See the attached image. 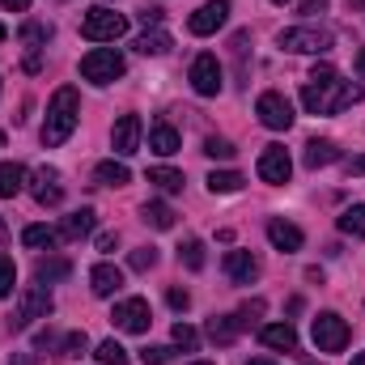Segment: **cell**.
Returning <instances> with one entry per match:
<instances>
[{
	"mask_svg": "<svg viewBox=\"0 0 365 365\" xmlns=\"http://www.w3.org/2000/svg\"><path fill=\"white\" fill-rule=\"evenodd\" d=\"M77 119H81V98L73 86H60V90L51 93V102H47V119H43V145L47 149H60L68 136H73V128H77Z\"/></svg>",
	"mask_w": 365,
	"mask_h": 365,
	"instance_id": "7a4b0ae2",
	"label": "cell"
},
{
	"mask_svg": "<svg viewBox=\"0 0 365 365\" xmlns=\"http://www.w3.org/2000/svg\"><path fill=\"white\" fill-rule=\"evenodd\" d=\"M0 4H4L9 13H26V9H30V0H0Z\"/></svg>",
	"mask_w": 365,
	"mask_h": 365,
	"instance_id": "c3c4849f",
	"label": "cell"
},
{
	"mask_svg": "<svg viewBox=\"0 0 365 365\" xmlns=\"http://www.w3.org/2000/svg\"><path fill=\"white\" fill-rule=\"evenodd\" d=\"M93 357H98V361H102V365H128V349H123L119 340H102Z\"/></svg>",
	"mask_w": 365,
	"mask_h": 365,
	"instance_id": "836d02e7",
	"label": "cell"
},
{
	"mask_svg": "<svg viewBox=\"0 0 365 365\" xmlns=\"http://www.w3.org/2000/svg\"><path fill=\"white\" fill-rule=\"evenodd\" d=\"M302 162H306V170H323V166L340 162V149H336V140H306Z\"/></svg>",
	"mask_w": 365,
	"mask_h": 365,
	"instance_id": "ffe728a7",
	"label": "cell"
},
{
	"mask_svg": "<svg viewBox=\"0 0 365 365\" xmlns=\"http://www.w3.org/2000/svg\"><path fill=\"white\" fill-rule=\"evenodd\" d=\"M221 86H225V81H221V60L208 56V51L195 56V60H191V90L200 93V98H217Z\"/></svg>",
	"mask_w": 365,
	"mask_h": 365,
	"instance_id": "30bf717a",
	"label": "cell"
},
{
	"mask_svg": "<svg viewBox=\"0 0 365 365\" xmlns=\"http://www.w3.org/2000/svg\"><path fill=\"white\" fill-rule=\"evenodd\" d=\"M140 21H145V30L149 26H162V9H140Z\"/></svg>",
	"mask_w": 365,
	"mask_h": 365,
	"instance_id": "7bdbcfd3",
	"label": "cell"
},
{
	"mask_svg": "<svg viewBox=\"0 0 365 365\" xmlns=\"http://www.w3.org/2000/svg\"><path fill=\"white\" fill-rule=\"evenodd\" d=\"M90 349V336L86 331H68L64 340H60V357H81Z\"/></svg>",
	"mask_w": 365,
	"mask_h": 365,
	"instance_id": "e575fe53",
	"label": "cell"
},
{
	"mask_svg": "<svg viewBox=\"0 0 365 365\" xmlns=\"http://www.w3.org/2000/svg\"><path fill=\"white\" fill-rule=\"evenodd\" d=\"M170 357H175V353H170V349H162V344H153V349H145V353H140V361H145V365H170Z\"/></svg>",
	"mask_w": 365,
	"mask_h": 365,
	"instance_id": "ab89813d",
	"label": "cell"
},
{
	"mask_svg": "<svg viewBox=\"0 0 365 365\" xmlns=\"http://www.w3.org/2000/svg\"><path fill=\"white\" fill-rule=\"evenodd\" d=\"M255 170H259V179H264V182H272V187H280V182H289V175H293V162H289L284 145H268V149L259 153Z\"/></svg>",
	"mask_w": 365,
	"mask_h": 365,
	"instance_id": "7c38bea8",
	"label": "cell"
},
{
	"mask_svg": "<svg viewBox=\"0 0 365 365\" xmlns=\"http://www.w3.org/2000/svg\"><path fill=\"white\" fill-rule=\"evenodd\" d=\"M26 187V166L21 162H0V200H13Z\"/></svg>",
	"mask_w": 365,
	"mask_h": 365,
	"instance_id": "4316f807",
	"label": "cell"
},
{
	"mask_svg": "<svg viewBox=\"0 0 365 365\" xmlns=\"http://www.w3.org/2000/svg\"><path fill=\"white\" fill-rule=\"evenodd\" d=\"M0 149H4V132H0Z\"/></svg>",
	"mask_w": 365,
	"mask_h": 365,
	"instance_id": "91938a15",
	"label": "cell"
},
{
	"mask_svg": "<svg viewBox=\"0 0 365 365\" xmlns=\"http://www.w3.org/2000/svg\"><path fill=\"white\" fill-rule=\"evenodd\" d=\"M90 289H93V297H115L123 289V272L115 264H98L90 272Z\"/></svg>",
	"mask_w": 365,
	"mask_h": 365,
	"instance_id": "d6986e66",
	"label": "cell"
},
{
	"mask_svg": "<svg viewBox=\"0 0 365 365\" xmlns=\"http://www.w3.org/2000/svg\"><path fill=\"white\" fill-rule=\"evenodd\" d=\"M64 276H73V264H68L64 255H47V259H38V264H34V280H38V284L64 280Z\"/></svg>",
	"mask_w": 365,
	"mask_h": 365,
	"instance_id": "d4e9b609",
	"label": "cell"
},
{
	"mask_svg": "<svg viewBox=\"0 0 365 365\" xmlns=\"http://www.w3.org/2000/svg\"><path fill=\"white\" fill-rule=\"evenodd\" d=\"M268 242H272L276 251H284V255H289V251H302L306 234H302L293 221H280V217H272V221H268Z\"/></svg>",
	"mask_w": 365,
	"mask_h": 365,
	"instance_id": "e0dca14e",
	"label": "cell"
},
{
	"mask_svg": "<svg viewBox=\"0 0 365 365\" xmlns=\"http://www.w3.org/2000/svg\"><path fill=\"white\" fill-rule=\"evenodd\" d=\"M149 182H153L158 191H166V195L182 191V175L179 170H170V166H153V170H149Z\"/></svg>",
	"mask_w": 365,
	"mask_h": 365,
	"instance_id": "1f68e13d",
	"label": "cell"
},
{
	"mask_svg": "<svg viewBox=\"0 0 365 365\" xmlns=\"http://www.w3.org/2000/svg\"><path fill=\"white\" fill-rule=\"evenodd\" d=\"M140 56H166L170 51V34L162 30V26H149L145 34H136V43H132Z\"/></svg>",
	"mask_w": 365,
	"mask_h": 365,
	"instance_id": "cb8c5ba5",
	"label": "cell"
},
{
	"mask_svg": "<svg viewBox=\"0 0 365 365\" xmlns=\"http://www.w3.org/2000/svg\"><path fill=\"white\" fill-rule=\"evenodd\" d=\"M30 195H34L43 208H56V204L64 200V179H60V170H56V166L34 170V179H30Z\"/></svg>",
	"mask_w": 365,
	"mask_h": 365,
	"instance_id": "4fadbf2b",
	"label": "cell"
},
{
	"mask_svg": "<svg viewBox=\"0 0 365 365\" xmlns=\"http://www.w3.org/2000/svg\"><path fill=\"white\" fill-rule=\"evenodd\" d=\"M93 182H98V187H128V182H132V170L110 158V162H98V166H93Z\"/></svg>",
	"mask_w": 365,
	"mask_h": 365,
	"instance_id": "603a6c76",
	"label": "cell"
},
{
	"mask_svg": "<svg viewBox=\"0 0 365 365\" xmlns=\"http://www.w3.org/2000/svg\"><path fill=\"white\" fill-rule=\"evenodd\" d=\"M340 234H349V238H365V200L361 204H353V208H344V217H340Z\"/></svg>",
	"mask_w": 365,
	"mask_h": 365,
	"instance_id": "4dcf8cb0",
	"label": "cell"
},
{
	"mask_svg": "<svg viewBox=\"0 0 365 365\" xmlns=\"http://www.w3.org/2000/svg\"><path fill=\"white\" fill-rule=\"evenodd\" d=\"M276 43H280V51H293V56H323V51H331L336 38L323 26H289L276 34Z\"/></svg>",
	"mask_w": 365,
	"mask_h": 365,
	"instance_id": "3957f363",
	"label": "cell"
},
{
	"mask_svg": "<svg viewBox=\"0 0 365 365\" xmlns=\"http://www.w3.org/2000/svg\"><path fill=\"white\" fill-rule=\"evenodd\" d=\"M306 365H323V361H306Z\"/></svg>",
	"mask_w": 365,
	"mask_h": 365,
	"instance_id": "6125c7cd",
	"label": "cell"
},
{
	"mask_svg": "<svg viewBox=\"0 0 365 365\" xmlns=\"http://www.w3.org/2000/svg\"><path fill=\"white\" fill-rule=\"evenodd\" d=\"M128 264H132V272H149V268H158V251L153 247H140V251L128 255Z\"/></svg>",
	"mask_w": 365,
	"mask_h": 365,
	"instance_id": "d590c367",
	"label": "cell"
},
{
	"mask_svg": "<svg viewBox=\"0 0 365 365\" xmlns=\"http://www.w3.org/2000/svg\"><path fill=\"white\" fill-rule=\"evenodd\" d=\"M327 4H331V0H297V9H302V13H323Z\"/></svg>",
	"mask_w": 365,
	"mask_h": 365,
	"instance_id": "f6af8a7d",
	"label": "cell"
},
{
	"mask_svg": "<svg viewBox=\"0 0 365 365\" xmlns=\"http://www.w3.org/2000/svg\"><path fill=\"white\" fill-rule=\"evenodd\" d=\"M123 56L115 51V47H93L90 56H81V77L93 81V86H110V81H119L123 77Z\"/></svg>",
	"mask_w": 365,
	"mask_h": 365,
	"instance_id": "8992f818",
	"label": "cell"
},
{
	"mask_svg": "<svg viewBox=\"0 0 365 365\" xmlns=\"http://www.w3.org/2000/svg\"><path fill=\"white\" fill-rule=\"evenodd\" d=\"M38 68H43V51H30L26 56V73H38Z\"/></svg>",
	"mask_w": 365,
	"mask_h": 365,
	"instance_id": "7dc6e473",
	"label": "cell"
},
{
	"mask_svg": "<svg viewBox=\"0 0 365 365\" xmlns=\"http://www.w3.org/2000/svg\"><path fill=\"white\" fill-rule=\"evenodd\" d=\"M365 98V90L357 81H340V77H331V81H306V90H302V106L310 110V115H340V110H349V106H357Z\"/></svg>",
	"mask_w": 365,
	"mask_h": 365,
	"instance_id": "6da1fadb",
	"label": "cell"
},
{
	"mask_svg": "<svg viewBox=\"0 0 365 365\" xmlns=\"http://www.w3.org/2000/svg\"><path fill=\"white\" fill-rule=\"evenodd\" d=\"M349 9H365V0H349Z\"/></svg>",
	"mask_w": 365,
	"mask_h": 365,
	"instance_id": "11a10c76",
	"label": "cell"
},
{
	"mask_svg": "<svg viewBox=\"0 0 365 365\" xmlns=\"http://www.w3.org/2000/svg\"><path fill=\"white\" fill-rule=\"evenodd\" d=\"M357 77H365V47L357 51Z\"/></svg>",
	"mask_w": 365,
	"mask_h": 365,
	"instance_id": "f5cc1de1",
	"label": "cell"
},
{
	"mask_svg": "<svg viewBox=\"0 0 365 365\" xmlns=\"http://www.w3.org/2000/svg\"><path fill=\"white\" fill-rule=\"evenodd\" d=\"M225 21H230V0H208V4H200V9L187 17V30H191L195 38H204V34H217Z\"/></svg>",
	"mask_w": 365,
	"mask_h": 365,
	"instance_id": "8fae6325",
	"label": "cell"
},
{
	"mask_svg": "<svg viewBox=\"0 0 365 365\" xmlns=\"http://www.w3.org/2000/svg\"><path fill=\"white\" fill-rule=\"evenodd\" d=\"M247 365H276L272 357H255V361H247Z\"/></svg>",
	"mask_w": 365,
	"mask_h": 365,
	"instance_id": "db71d44e",
	"label": "cell"
},
{
	"mask_svg": "<svg viewBox=\"0 0 365 365\" xmlns=\"http://www.w3.org/2000/svg\"><path fill=\"white\" fill-rule=\"evenodd\" d=\"M115 242H119L115 234H102V238H98V251H115Z\"/></svg>",
	"mask_w": 365,
	"mask_h": 365,
	"instance_id": "f907efd6",
	"label": "cell"
},
{
	"mask_svg": "<svg viewBox=\"0 0 365 365\" xmlns=\"http://www.w3.org/2000/svg\"><path fill=\"white\" fill-rule=\"evenodd\" d=\"M179 259H182V268L200 272V268H204V242H200V238H187L179 247Z\"/></svg>",
	"mask_w": 365,
	"mask_h": 365,
	"instance_id": "d6a6232c",
	"label": "cell"
},
{
	"mask_svg": "<svg viewBox=\"0 0 365 365\" xmlns=\"http://www.w3.org/2000/svg\"><path fill=\"white\" fill-rule=\"evenodd\" d=\"M17 38H21L30 51H43V47L51 43V26H47V21H26V26L17 30Z\"/></svg>",
	"mask_w": 365,
	"mask_h": 365,
	"instance_id": "f1b7e54d",
	"label": "cell"
},
{
	"mask_svg": "<svg viewBox=\"0 0 365 365\" xmlns=\"http://www.w3.org/2000/svg\"><path fill=\"white\" fill-rule=\"evenodd\" d=\"M13 284H17V268H13V259H9V255H0V297H9V293H13Z\"/></svg>",
	"mask_w": 365,
	"mask_h": 365,
	"instance_id": "8d00e7d4",
	"label": "cell"
},
{
	"mask_svg": "<svg viewBox=\"0 0 365 365\" xmlns=\"http://www.w3.org/2000/svg\"><path fill=\"white\" fill-rule=\"evenodd\" d=\"M149 149H153L158 158H170V153H179L182 149V136L166 123V119H158V123L149 128Z\"/></svg>",
	"mask_w": 365,
	"mask_h": 365,
	"instance_id": "ac0fdd59",
	"label": "cell"
},
{
	"mask_svg": "<svg viewBox=\"0 0 365 365\" xmlns=\"http://www.w3.org/2000/svg\"><path fill=\"white\" fill-rule=\"evenodd\" d=\"M272 4H289V0H272Z\"/></svg>",
	"mask_w": 365,
	"mask_h": 365,
	"instance_id": "94428289",
	"label": "cell"
},
{
	"mask_svg": "<svg viewBox=\"0 0 365 365\" xmlns=\"http://www.w3.org/2000/svg\"><path fill=\"white\" fill-rule=\"evenodd\" d=\"M4 34H9V30H4V26H0V43H4Z\"/></svg>",
	"mask_w": 365,
	"mask_h": 365,
	"instance_id": "6f0895ef",
	"label": "cell"
},
{
	"mask_svg": "<svg viewBox=\"0 0 365 365\" xmlns=\"http://www.w3.org/2000/svg\"><path fill=\"white\" fill-rule=\"evenodd\" d=\"M166 302H170L175 310H187V306H191V293H187V289H170V293H166Z\"/></svg>",
	"mask_w": 365,
	"mask_h": 365,
	"instance_id": "b9f144b4",
	"label": "cell"
},
{
	"mask_svg": "<svg viewBox=\"0 0 365 365\" xmlns=\"http://www.w3.org/2000/svg\"><path fill=\"white\" fill-rule=\"evenodd\" d=\"M123 34H128V17L106 9V4H98L81 17V38H90V43H115Z\"/></svg>",
	"mask_w": 365,
	"mask_h": 365,
	"instance_id": "5b68a950",
	"label": "cell"
},
{
	"mask_svg": "<svg viewBox=\"0 0 365 365\" xmlns=\"http://www.w3.org/2000/svg\"><path fill=\"white\" fill-rule=\"evenodd\" d=\"M4 242H9V225H4V217H0V251H4Z\"/></svg>",
	"mask_w": 365,
	"mask_h": 365,
	"instance_id": "816d5d0a",
	"label": "cell"
},
{
	"mask_svg": "<svg viewBox=\"0 0 365 365\" xmlns=\"http://www.w3.org/2000/svg\"><path fill=\"white\" fill-rule=\"evenodd\" d=\"M264 314V297H255V302H247L242 310H238V319H242V327H251V319H259Z\"/></svg>",
	"mask_w": 365,
	"mask_h": 365,
	"instance_id": "60d3db41",
	"label": "cell"
},
{
	"mask_svg": "<svg viewBox=\"0 0 365 365\" xmlns=\"http://www.w3.org/2000/svg\"><path fill=\"white\" fill-rule=\"evenodd\" d=\"M93 225H98L93 208H77V212H68V217L60 221V242H81V238H90Z\"/></svg>",
	"mask_w": 365,
	"mask_h": 365,
	"instance_id": "2e32d148",
	"label": "cell"
},
{
	"mask_svg": "<svg viewBox=\"0 0 365 365\" xmlns=\"http://www.w3.org/2000/svg\"><path fill=\"white\" fill-rule=\"evenodd\" d=\"M344 170H349V179H361V175H365V153H361V158H353Z\"/></svg>",
	"mask_w": 365,
	"mask_h": 365,
	"instance_id": "bcb514c9",
	"label": "cell"
},
{
	"mask_svg": "<svg viewBox=\"0 0 365 365\" xmlns=\"http://www.w3.org/2000/svg\"><path fill=\"white\" fill-rule=\"evenodd\" d=\"M191 365H212V361H191Z\"/></svg>",
	"mask_w": 365,
	"mask_h": 365,
	"instance_id": "680465c9",
	"label": "cell"
},
{
	"mask_svg": "<svg viewBox=\"0 0 365 365\" xmlns=\"http://www.w3.org/2000/svg\"><path fill=\"white\" fill-rule=\"evenodd\" d=\"M9 365H38V357H34V353H13Z\"/></svg>",
	"mask_w": 365,
	"mask_h": 365,
	"instance_id": "681fc988",
	"label": "cell"
},
{
	"mask_svg": "<svg viewBox=\"0 0 365 365\" xmlns=\"http://www.w3.org/2000/svg\"><path fill=\"white\" fill-rule=\"evenodd\" d=\"M238 331H242V319L238 314H212L208 319V340L212 344H234Z\"/></svg>",
	"mask_w": 365,
	"mask_h": 365,
	"instance_id": "7402d4cb",
	"label": "cell"
},
{
	"mask_svg": "<svg viewBox=\"0 0 365 365\" xmlns=\"http://www.w3.org/2000/svg\"><path fill=\"white\" fill-rule=\"evenodd\" d=\"M140 136H145L140 115H119V123H115V132H110V145H115L119 158H132V153L140 149Z\"/></svg>",
	"mask_w": 365,
	"mask_h": 365,
	"instance_id": "5bb4252c",
	"label": "cell"
},
{
	"mask_svg": "<svg viewBox=\"0 0 365 365\" xmlns=\"http://www.w3.org/2000/svg\"><path fill=\"white\" fill-rule=\"evenodd\" d=\"M21 242L30 251H51V247H60V230H51V225H26L21 230Z\"/></svg>",
	"mask_w": 365,
	"mask_h": 365,
	"instance_id": "484cf974",
	"label": "cell"
},
{
	"mask_svg": "<svg viewBox=\"0 0 365 365\" xmlns=\"http://www.w3.org/2000/svg\"><path fill=\"white\" fill-rule=\"evenodd\" d=\"M353 365H365V353H357V357H353Z\"/></svg>",
	"mask_w": 365,
	"mask_h": 365,
	"instance_id": "9f6ffc18",
	"label": "cell"
},
{
	"mask_svg": "<svg viewBox=\"0 0 365 365\" xmlns=\"http://www.w3.org/2000/svg\"><path fill=\"white\" fill-rule=\"evenodd\" d=\"M204 153H208V158L230 162V158H234V145H230V140H221V136H208V140H204Z\"/></svg>",
	"mask_w": 365,
	"mask_h": 365,
	"instance_id": "74e56055",
	"label": "cell"
},
{
	"mask_svg": "<svg viewBox=\"0 0 365 365\" xmlns=\"http://www.w3.org/2000/svg\"><path fill=\"white\" fill-rule=\"evenodd\" d=\"M221 268H225V276H230L234 284H251V280H259V259H255L251 251H225Z\"/></svg>",
	"mask_w": 365,
	"mask_h": 365,
	"instance_id": "9a60e30c",
	"label": "cell"
},
{
	"mask_svg": "<svg viewBox=\"0 0 365 365\" xmlns=\"http://www.w3.org/2000/svg\"><path fill=\"white\" fill-rule=\"evenodd\" d=\"M242 175H238V170H212V175H208V191H212V195H234V191H242Z\"/></svg>",
	"mask_w": 365,
	"mask_h": 365,
	"instance_id": "f546056e",
	"label": "cell"
},
{
	"mask_svg": "<svg viewBox=\"0 0 365 365\" xmlns=\"http://www.w3.org/2000/svg\"><path fill=\"white\" fill-rule=\"evenodd\" d=\"M310 336H314V349H319V353H344V349H349V340H353L349 323H344L336 310H323V314L314 319Z\"/></svg>",
	"mask_w": 365,
	"mask_h": 365,
	"instance_id": "52a82bcc",
	"label": "cell"
},
{
	"mask_svg": "<svg viewBox=\"0 0 365 365\" xmlns=\"http://www.w3.org/2000/svg\"><path fill=\"white\" fill-rule=\"evenodd\" d=\"M56 310V302H51V293H47V284H26L21 289V297H17V310H13V319H9V327L13 331H26L30 323H38V319H47Z\"/></svg>",
	"mask_w": 365,
	"mask_h": 365,
	"instance_id": "277c9868",
	"label": "cell"
},
{
	"mask_svg": "<svg viewBox=\"0 0 365 365\" xmlns=\"http://www.w3.org/2000/svg\"><path fill=\"white\" fill-rule=\"evenodd\" d=\"M331 77H336L331 64H314V73H310V81H331Z\"/></svg>",
	"mask_w": 365,
	"mask_h": 365,
	"instance_id": "ee69618b",
	"label": "cell"
},
{
	"mask_svg": "<svg viewBox=\"0 0 365 365\" xmlns=\"http://www.w3.org/2000/svg\"><path fill=\"white\" fill-rule=\"evenodd\" d=\"M170 336H175V344H179V349H187V353H191V349L200 344L195 327H187V323H175V331H170Z\"/></svg>",
	"mask_w": 365,
	"mask_h": 365,
	"instance_id": "f35d334b",
	"label": "cell"
},
{
	"mask_svg": "<svg viewBox=\"0 0 365 365\" xmlns=\"http://www.w3.org/2000/svg\"><path fill=\"white\" fill-rule=\"evenodd\" d=\"M110 323H115L119 331H128V336H145L149 323H153V310H149L145 297H123V302H115Z\"/></svg>",
	"mask_w": 365,
	"mask_h": 365,
	"instance_id": "ba28073f",
	"label": "cell"
},
{
	"mask_svg": "<svg viewBox=\"0 0 365 365\" xmlns=\"http://www.w3.org/2000/svg\"><path fill=\"white\" fill-rule=\"evenodd\" d=\"M140 217H145V225H153V230H175V208L170 204H162V200H149L145 208H140Z\"/></svg>",
	"mask_w": 365,
	"mask_h": 365,
	"instance_id": "83f0119b",
	"label": "cell"
},
{
	"mask_svg": "<svg viewBox=\"0 0 365 365\" xmlns=\"http://www.w3.org/2000/svg\"><path fill=\"white\" fill-rule=\"evenodd\" d=\"M259 340L276 349V353H293L297 349V331H293V323H268V327H259Z\"/></svg>",
	"mask_w": 365,
	"mask_h": 365,
	"instance_id": "44dd1931",
	"label": "cell"
},
{
	"mask_svg": "<svg viewBox=\"0 0 365 365\" xmlns=\"http://www.w3.org/2000/svg\"><path fill=\"white\" fill-rule=\"evenodd\" d=\"M255 115H259V123L264 128H272V132H289L293 128V106H289V98L284 93H259V102H255Z\"/></svg>",
	"mask_w": 365,
	"mask_h": 365,
	"instance_id": "9c48e42d",
	"label": "cell"
}]
</instances>
